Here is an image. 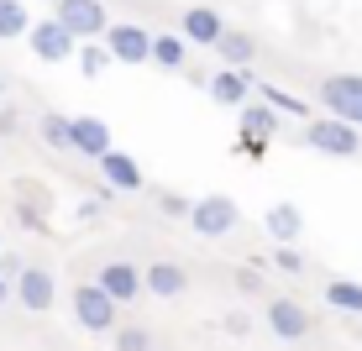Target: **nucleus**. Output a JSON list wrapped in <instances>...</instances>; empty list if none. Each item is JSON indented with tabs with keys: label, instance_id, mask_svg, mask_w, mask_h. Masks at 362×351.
<instances>
[{
	"label": "nucleus",
	"instance_id": "nucleus-11",
	"mask_svg": "<svg viewBox=\"0 0 362 351\" xmlns=\"http://www.w3.org/2000/svg\"><path fill=\"white\" fill-rule=\"evenodd\" d=\"M221 32H226V21H221V11H210V6H189L184 21H179V37L194 42V47H216Z\"/></svg>",
	"mask_w": 362,
	"mask_h": 351
},
{
	"label": "nucleus",
	"instance_id": "nucleus-30",
	"mask_svg": "<svg viewBox=\"0 0 362 351\" xmlns=\"http://www.w3.org/2000/svg\"><path fill=\"white\" fill-rule=\"evenodd\" d=\"M6 131H16V110H0V136Z\"/></svg>",
	"mask_w": 362,
	"mask_h": 351
},
{
	"label": "nucleus",
	"instance_id": "nucleus-6",
	"mask_svg": "<svg viewBox=\"0 0 362 351\" xmlns=\"http://www.w3.org/2000/svg\"><path fill=\"white\" fill-rule=\"evenodd\" d=\"M27 42H32V53L42 58V64H69V58L79 53L74 32H69L58 16H47V21H32V27H27Z\"/></svg>",
	"mask_w": 362,
	"mask_h": 351
},
{
	"label": "nucleus",
	"instance_id": "nucleus-3",
	"mask_svg": "<svg viewBox=\"0 0 362 351\" xmlns=\"http://www.w3.org/2000/svg\"><path fill=\"white\" fill-rule=\"evenodd\" d=\"M236 220H242V210H236V199H226V194H199L194 205H189V225H194L199 236H210V242L231 236Z\"/></svg>",
	"mask_w": 362,
	"mask_h": 351
},
{
	"label": "nucleus",
	"instance_id": "nucleus-16",
	"mask_svg": "<svg viewBox=\"0 0 362 351\" xmlns=\"http://www.w3.org/2000/svg\"><path fill=\"white\" fill-rule=\"evenodd\" d=\"M263 231L279 246H294L299 236H305V215H299V205H273L268 215H263Z\"/></svg>",
	"mask_w": 362,
	"mask_h": 351
},
{
	"label": "nucleus",
	"instance_id": "nucleus-29",
	"mask_svg": "<svg viewBox=\"0 0 362 351\" xmlns=\"http://www.w3.org/2000/svg\"><path fill=\"white\" fill-rule=\"evenodd\" d=\"M163 210H168V215H189V205H184L179 194H163Z\"/></svg>",
	"mask_w": 362,
	"mask_h": 351
},
{
	"label": "nucleus",
	"instance_id": "nucleus-12",
	"mask_svg": "<svg viewBox=\"0 0 362 351\" xmlns=\"http://www.w3.org/2000/svg\"><path fill=\"white\" fill-rule=\"evenodd\" d=\"M69 131H74V153L79 157H105L110 153V126L100 116H69Z\"/></svg>",
	"mask_w": 362,
	"mask_h": 351
},
{
	"label": "nucleus",
	"instance_id": "nucleus-9",
	"mask_svg": "<svg viewBox=\"0 0 362 351\" xmlns=\"http://www.w3.org/2000/svg\"><path fill=\"white\" fill-rule=\"evenodd\" d=\"M16 299L32 309V315H47V309H53V299H58L53 273H42V268H21V273H16Z\"/></svg>",
	"mask_w": 362,
	"mask_h": 351
},
{
	"label": "nucleus",
	"instance_id": "nucleus-26",
	"mask_svg": "<svg viewBox=\"0 0 362 351\" xmlns=\"http://www.w3.org/2000/svg\"><path fill=\"white\" fill-rule=\"evenodd\" d=\"M273 262H279V273H305V257H299L294 246H279V257H273Z\"/></svg>",
	"mask_w": 362,
	"mask_h": 351
},
{
	"label": "nucleus",
	"instance_id": "nucleus-20",
	"mask_svg": "<svg viewBox=\"0 0 362 351\" xmlns=\"http://www.w3.org/2000/svg\"><path fill=\"white\" fill-rule=\"evenodd\" d=\"M27 27H32V11L21 6V0H0V42L27 37Z\"/></svg>",
	"mask_w": 362,
	"mask_h": 351
},
{
	"label": "nucleus",
	"instance_id": "nucleus-8",
	"mask_svg": "<svg viewBox=\"0 0 362 351\" xmlns=\"http://www.w3.org/2000/svg\"><path fill=\"white\" fill-rule=\"evenodd\" d=\"M100 288H105L110 299H116V304H132L136 294H142V268H136V262H105V268H100V278H95Z\"/></svg>",
	"mask_w": 362,
	"mask_h": 351
},
{
	"label": "nucleus",
	"instance_id": "nucleus-2",
	"mask_svg": "<svg viewBox=\"0 0 362 351\" xmlns=\"http://www.w3.org/2000/svg\"><path fill=\"white\" fill-rule=\"evenodd\" d=\"M100 42H105L110 64H127V69H136V64H147V58H153V32L136 27V21H110Z\"/></svg>",
	"mask_w": 362,
	"mask_h": 351
},
{
	"label": "nucleus",
	"instance_id": "nucleus-32",
	"mask_svg": "<svg viewBox=\"0 0 362 351\" xmlns=\"http://www.w3.org/2000/svg\"><path fill=\"white\" fill-rule=\"evenodd\" d=\"M0 95H6V79H0Z\"/></svg>",
	"mask_w": 362,
	"mask_h": 351
},
{
	"label": "nucleus",
	"instance_id": "nucleus-1",
	"mask_svg": "<svg viewBox=\"0 0 362 351\" xmlns=\"http://www.w3.org/2000/svg\"><path fill=\"white\" fill-rule=\"evenodd\" d=\"M305 147H315V153H326V157H357L362 153V126L336 121V116H320V121L305 126Z\"/></svg>",
	"mask_w": 362,
	"mask_h": 351
},
{
	"label": "nucleus",
	"instance_id": "nucleus-18",
	"mask_svg": "<svg viewBox=\"0 0 362 351\" xmlns=\"http://www.w3.org/2000/svg\"><path fill=\"white\" fill-rule=\"evenodd\" d=\"M236 116H242V136H257V142H273V131H279V110L268 105H236Z\"/></svg>",
	"mask_w": 362,
	"mask_h": 351
},
{
	"label": "nucleus",
	"instance_id": "nucleus-25",
	"mask_svg": "<svg viewBox=\"0 0 362 351\" xmlns=\"http://www.w3.org/2000/svg\"><path fill=\"white\" fill-rule=\"evenodd\" d=\"M116 351H153V331H142V325H121V331H116Z\"/></svg>",
	"mask_w": 362,
	"mask_h": 351
},
{
	"label": "nucleus",
	"instance_id": "nucleus-23",
	"mask_svg": "<svg viewBox=\"0 0 362 351\" xmlns=\"http://www.w3.org/2000/svg\"><path fill=\"white\" fill-rule=\"evenodd\" d=\"M326 304L346 309V315H362V283H346V278H336V283L326 288Z\"/></svg>",
	"mask_w": 362,
	"mask_h": 351
},
{
	"label": "nucleus",
	"instance_id": "nucleus-14",
	"mask_svg": "<svg viewBox=\"0 0 362 351\" xmlns=\"http://www.w3.org/2000/svg\"><path fill=\"white\" fill-rule=\"evenodd\" d=\"M142 288L158 299H179L184 288H189V273L179 268V262H153V268H142Z\"/></svg>",
	"mask_w": 362,
	"mask_h": 351
},
{
	"label": "nucleus",
	"instance_id": "nucleus-31",
	"mask_svg": "<svg viewBox=\"0 0 362 351\" xmlns=\"http://www.w3.org/2000/svg\"><path fill=\"white\" fill-rule=\"evenodd\" d=\"M6 299H11V283H6V278H0V304H6Z\"/></svg>",
	"mask_w": 362,
	"mask_h": 351
},
{
	"label": "nucleus",
	"instance_id": "nucleus-15",
	"mask_svg": "<svg viewBox=\"0 0 362 351\" xmlns=\"http://www.w3.org/2000/svg\"><path fill=\"white\" fill-rule=\"evenodd\" d=\"M95 162H100V173H105V184H110L116 194L142 189V168H136L127 153H116V147H110V153H105V157H95Z\"/></svg>",
	"mask_w": 362,
	"mask_h": 351
},
{
	"label": "nucleus",
	"instance_id": "nucleus-7",
	"mask_svg": "<svg viewBox=\"0 0 362 351\" xmlns=\"http://www.w3.org/2000/svg\"><path fill=\"white\" fill-rule=\"evenodd\" d=\"M74 320H79L84 331H116V299L100 283H79L74 288Z\"/></svg>",
	"mask_w": 362,
	"mask_h": 351
},
{
	"label": "nucleus",
	"instance_id": "nucleus-13",
	"mask_svg": "<svg viewBox=\"0 0 362 351\" xmlns=\"http://www.w3.org/2000/svg\"><path fill=\"white\" fill-rule=\"evenodd\" d=\"M205 90H210V100H216V105H231V110H236V105H247V95L257 90V79H252L247 69H221Z\"/></svg>",
	"mask_w": 362,
	"mask_h": 351
},
{
	"label": "nucleus",
	"instance_id": "nucleus-4",
	"mask_svg": "<svg viewBox=\"0 0 362 351\" xmlns=\"http://www.w3.org/2000/svg\"><path fill=\"white\" fill-rule=\"evenodd\" d=\"M320 105H326V116L362 126V73H331V79H320Z\"/></svg>",
	"mask_w": 362,
	"mask_h": 351
},
{
	"label": "nucleus",
	"instance_id": "nucleus-24",
	"mask_svg": "<svg viewBox=\"0 0 362 351\" xmlns=\"http://www.w3.org/2000/svg\"><path fill=\"white\" fill-rule=\"evenodd\" d=\"M42 142L53 153H74V131H69V116H42Z\"/></svg>",
	"mask_w": 362,
	"mask_h": 351
},
{
	"label": "nucleus",
	"instance_id": "nucleus-19",
	"mask_svg": "<svg viewBox=\"0 0 362 351\" xmlns=\"http://www.w3.org/2000/svg\"><path fill=\"white\" fill-rule=\"evenodd\" d=\"M184 53H189V42H184V37L158 32V37H153V58H147V64H158V69H168V73H179V69H184Z\"/></svg>",
	"mask_w": 362,
	"mask_h": 351
},
{
	"label": "nucleus",
	"instance_id": "nucleus-28",
	"mask_svg": "<svg viewBox=\"0 0 362 351\" xmlns=\"http://www.w3.org/2000/svg\"><path fill=\"white\" fill-rule=\"evenodd\" d=\"M236 283H242V294H257V288H263V278H257V273H236Z\"/></svg>",
	"mask_w": 362,
	"mask_h": 351
},
{
	"label": "nucleus",
	"instance_id": "nucleus-27",
	"mask_svg": "<svg viewBox=\"0 0 362 351\" xmlns=\"http://www.w3.org/2000/svg\"><path fill=\"white\" fill-rule=\"evenodd\" d=\"M236 153H247V157H268V142H257V136H236Z\"/></svg>",
	"mask_w": 362,
	"mask_h": 351
},
{
	"label": "nucleus",
	"instance_id": "nucleus-5",
	"mask_svg": "<svg viewBox=\"0 0 362 351\" xmlns=\"http://www.w3.org/2000/svg\"><path fill=\"white\" fill-rule=\"evenodd\" d=\"M53 16L74 32V42H95V37H105V27H110V11L100 6V0H58Z\"/></svg>",
	"mask_w": 362,
	"mask_h": 351
},
{
	"label": "nucleus",
	"instance_id": "nucleus-10",
	"mask_svg": "<svg viewBox=\"0 0 362 351\" xmlns=\"http://www.w3.org/2000/svg\"><path fill=\"white\" fill-rule=\"evenodd\" d=\"M268 331L279 335V341H305L310 335L305 304H294V299H268Z\"/></svg>",
	"mask_w": 362,
	"mask_h": 351
},
{
	"label": "nucleus",
	"instance_id": "nucleus-22",
	"mask_svg": "<svg viewBox=\"0 0 362 351\" xmlns=\"http://www.w3.org/2000/svg\"><path fill=\"white\" fill-rule=\"evenodd\" d=\"M257 95L268 100L273 110H279V116H310V105L299 95H289V90H279V84H257Z\"/></svg>",
	"mask_w": 362,
	"mask_h": 351
},
{
	"label": "nucleus",
	"instance_id": "nucleus-17",
	"mask_svg": "<svg viewBox=\"0 0 362 351\" xmlns=\"http://www.w3.org/2000/svg\"><path fill=\"white\" fill-rule=\"evenodd\" d=\"M216 53H221V64H226V69H247V64L257 58V42H252L247 32L226 27V32H221V42H216Z\"/></svg>",
	"mask_w": 362,
	"mask_h": 351
},
{
	"label": "nucleus",
	"instance_id": "nucleus-21",
	"mask_svg": "<svg viewBox=\"0 0 362 351\" xmlns=\"http://www.w3.org/2000/svg\"><path fill=\"white\" fill-rule=\"evenodd\" d=\"M74 58H79V73H84V79H100V73L110 69V53H105V42H100V37H95V42H79V53H74Z\"/></svg>",
	"mask_w": 362,
	"mask_h": 351
}]
</instances>
